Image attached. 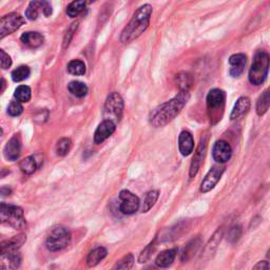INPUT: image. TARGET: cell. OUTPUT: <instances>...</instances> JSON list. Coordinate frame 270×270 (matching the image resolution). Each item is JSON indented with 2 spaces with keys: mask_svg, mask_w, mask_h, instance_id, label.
<instances>
[{
  "mask_svg": "<svg viewBox=\"0 0 270 270\" xmlns=\"http://www.w3.org/2000/svg\"><path fill=\"white\" fill-rule=\"evenodd\" d=\"M190 100V92L180 90L170 101L160 105L150 113V124L154 128H162L177 119Z\"/></svg>",
  "mask_w": 270,
  "mask_h": 270,
  "instance_id": "obj_1",
  "label": "cell"
},
{
  "mask_svg": "<svg viewBox=\"0 0 270 270\" xmlns=\"http://www.w3.org/2000/svg\"><path fill=\"white\" fill-rule=\"evenodd\" d=\"M152 12L153 10L150 5H144L137 10L128 26L122 32L121 42L123 44L132 43L148 29Z\"/></svg>",
  "mask_w": 270,
  "mask_h": 270,
  "instance_id": "obj_2",
  "label": "cell"
},
{
  "mask_svg": "<svg viewBox=\"0 0 270 270\" xmlns=\"http://www.w3.org/2000/svg\"><path fill=\"white\" fill-rule=\"evenodd\" d=\"M270 70V54L265 50H258L249 69L248 81L253 86H262L268 77Z\"/></svg>",
  "mask_w": 270,
  "mask_h": 270,
  "instance_id": "obj_3",
  "label": "cell"
},
{
  "mask_svg": "<svg viewBox=\"0 0 270 270\" xmlns=\"http://www.w3.org/2000/svg\"><path fill=\"white\" fill-rule=\"evenodd\" d=\"M226 104V93L222 89H211L206 98L208 118L211 125L218 124L224 115Z\"/></svg>",
  "mask_w": 270,
  "mask_h": 270,
  "instance_id": "obj_4",
  "label": "cell"
},
{
  "mask_svg": "<svg viewBox=\"0 0 270 270\" xmlns=\"http://www.w3.org/2000/svg\"><path fill=\"white\" fill-rule=\"evenodd\" d=\"M0 214H2V222L7 223L14 229L22 230L27 227V222L25 219L23 208L15 205L3 203L2 212H0Z\"/></svg>",
  "mask_w": 270,
  "mask_h": 270,
  "instance_id": "obj_5",
  "label": "cell"
},
{
  "mask_svg": "<svg viewBox=\"0 0 270 270\" xmlns=\"http://www.w3.org/2000/svg\"><path fill=\"white\" fill-rule=\"evenodd\" d=\"M124 112V100L118 92L111 93L105 103L104 118L118 124L121 122Z\"/></svg>",
  "mask_w": 270,
  "mask_h": 270,
  "instance_id": "obj_6",
  "label": "cell"
},
{
  "mask_svg": "<svg viewBox=\"0 0 270 270\" xmlns=\"http://www.w3.org/2000/svg\"><path fill=\"white\" fill-rule=\"evenodd\" d=\"M71 242V233L66 227L54 228L47 238V248L51 252H60Z\"/></svg>",
  "mask_w": 270,
  "mask_h": 270,
  "instance_id": "obj_7",
  "label": "cell"
},
{
  "mask_svg": "<svg viewBox=\"0 0 270 270\" xmlns=\"http://www.w3.org/2000/svg\"><path fill=\"white\" fill-rule=\"evenodd\" d=\"M26 23L25 18L17 13H10L5 15L0 22V38L14 33Z\"/></svg>",
  "mask_w": 270,
  "mask_h": 270,
  "instance_id": "obj_8",
  "label": "cell"
},
{
  "mask_svg": "<svg viewBox=\"0 0 270 270\" xmlns=\"http://www.w3.org/2000/svg\"><path fill=\"white\" fill-rule=\"evenodd\" d=\"M208 143H209V135L208 132H206L200 140V144L196 150L195 157L192 159L191 165H190V170H189V177L190 179L195 178L204 162V159L206 157V152L208 148Z\"/></svg>",
  "mask_w": 270,
  "mask_h": 270,
  "instance_id": "obj_9",
  "label": "cell"
},
{
  "mask_svg": "<svg viewBox=\"0 0 270 270\" xmlns=\"http://www.w3.org/2000/svg\"><path fill=\"white\" fill-rule=\"evenodd\" d=\"M225 169H226L225 166H223L222 164L216 165L210 168V170L207 172V175L205 176L200 186V191L202 194H207V192L211 191L218 185L222 176L224 175Z\"/></svg>",
  "mask_w": 270,
  "mask_h": 270,
  "instance_id": "obj_10",
  "label": "cell"
},
{
  "mask_svg": "<svg viewBox=\"0 0 270 270\" xmlns=\"http://www.w3.org/2000/svg\"><path fill=\"white\" fill-rule=\"evenodd\" d=\"M120 199L122 201L120 209L124 215H133L139 211L141 207L140 199L129 190L121 191Z\"/></svg>",
  "mask_w": 270,
  "mask_h": 270,
  "instance_id": "obj_11",
  "label": "cell"
},
{
  "mask_svg": "<svg viewBox=\"0 0 270 270\" xmlns=\"http://www.w3.org/2000/svg\"><path fill=\"white\" fill-rule=\"evenodd\" d=\"M41 13L47 17L52 14V6L48 0H33L31 2L26 10V17L30 21H36Z\"/></svg>",
  "mask_w": 270,
  "mask_h": 270,
  "instance_id": "obj_12",
  "label": "cell"
},
{
  "mask_svg": "<svg viewBox=\"0 0 270 270\" xmlns=\"http://www.w3.org/2000/svg\"><path fill=\"white\" fill-rule=\"evenodd\" d=\"M233 156V148L231 146L223 140L216 142L212 148V158L218 164H225L227 163Z\"/></svg>",
  "mask_w": 270,
  "mask_h": 270,
  "instance_id": "obj_13",
  "label": "cell"
},
{
  "mask_svg": "<svg viewBox=\"0 0 270 270\" xmlns=\"http://www.w3.org/2000/svg\"><path fill=\"white\" fill-rule=\"evenodd\" d=\"M229 75L234 79L240 77L246 68L247 65V56L243 53H237L229 57Z\"/></svg>",
  "mask_w": 270,
  "mask_h": 270,
  "instance_id": "obj_14",
  "label": "cell"
},
{
  "mask_svg": "<svg viewBox=\"0 0 270 270\" xmlns=\"http://www.w3.org/2000/svg\"><path fill=\"white\" fill-rule=\"evenodd\" d=\"M115 129H117V124L112 121L105 120L103 121L98 129H96L94 133V142L95 144H102L106 140H108L111 135L115 132Z\"/></svg>",
  "mask_w": 270,
  "mask_h": 270,
  "instance_id": "obj_15",
  "label": "cell"
},
{
  "mask_svg": "<svg viewBox=\"0 0 270 270\" xmlns=\"http://www.w3.org/2000/svg\"><path fill=\"white\" fill-rule=\"evenodd\" d=\"M223 237H224V229H223V227H220L214 234V236L210 238V240L208 241L206 246L204 247V250H203L202 256H201L202 260H209L212 256L215 255Z\"/></svg>",
  "mask_w": 270,
  "mask_h": 270,
  "instance_id": "obj_16",
  "label": "cell"
},
{
  "mask_svg": "<svg viewBox=\"0 0 270 270\" xmlns=\"http://www.w3.org/2000/svg\"><path fill=\"white\" fill-rule=\"evenodd\" d=\"M250 107H252V101H250V99L247 98V96H241L235 104L233 111H231L230 120L237 121L242 119L249 112Z\"/></svg>",
  "mask_w": 270,
  "mask_h": 270,
  "instance_id": "obj_17",
  "label": "cell"
},
{
  "mask_svg": "<svg viewBox=\"0 0 270 270\" xmlns=\"http://www.w3.org/2000/svg\"><path fill=\"white\" fill-rule=\"evenodd\" d=\"M179 150L183 157H189L195 150V140L189 131H182L179 135Z\"/></svg>",
  "mask_w": 270,
  "mask_h": 270,
  "instance_id": "obj_18",
  "label": "cell"
},
{
  "mask_svg": "<svg viewBox=\"0 0 270 270\" xmlns=\"http://www.w3.org/2000/svg\"><path fill=\"white\" fill-rule=\"evenodd\" d=\"M4 152H5V157L9 161L11 162L17 161L19 157H21V152H22V142L19 137H17V135L13 137L6 145Z\"/></svg>",
  "mask_w": 270,
  "mask_h": 270,
  "instance_id": "obj_19",
  "label": "cell"
},
{
  "mask_svg": "<svg viewBox=\"0 0 270 270\" xmlns=\"http://www.w3.org/2000/svg\"><path fill=\"white\" fill-rule=\"evenodd\" d=\"M22 255L18 253V250L15 252L2 254V268L3 269H17L22 264Z\"/></svg>",
  "mask_w": 270,
  "mask_h": 270,
  "instance_id": "obj_20",
  "label": "cell"
},
{
  "mask_svg": "<svg viewBox=\"0 0 270 270\" xmlns=\"http://www.w3.org/2000/svg\"><path fill=\"white\" fill-rule=\"evenodd\" d=\"M178 255V249L172 248V249H167L162 252L156 259V265L161 268H166L169 267L173 262H175L176 258Z\"/></svg>",
  "mask_w": 270,
  "mask_h": 270,
  "instance_id": "obj_21",
  "label": "cell"
},
{
  "mask_svg": "<svg viewBox=\"0 0 270 270\" xmlns=\"http://www.w3.org/2000/svg\"><path fill=\"white\" fill-rule=\"evenodd\" d=\"M269 108H270V86L260 95V98L257 101L256 112L258 117L260 118L264 117V115L268 112Z\"/></svg>",
  "mask_w": 270,
  "mask_h": 270,
  "instance_id": "obj_22",
  "label": "cell"
},
{
  "mask_svg": "<svg viewBox=\"0 0 270 270\" xmlns=\"http://www.w3.org/2000/svg\"><path fill=\"white\" fill-rule=\"evenodd\" d=\"M27 241L26 236L21 235V236H16L8 241H5L2 243V254H7L11 252H15V250H18L21 248L25 242Z\"/></svg>",
  "mask_w": 270,
  "mask_h": 270,
  "instance_id": "obj_23",
  "label": "cell"
},
{
  "mask_svg": "<svg viewBox=\"0 0 270 270\" xmlns=\"http://www.w3.org/2000/svg\"><path fill=\"white\" fill-rule=\"evenodd\" d=\"M22 42L30 48H38L44 44V36L38 32H27L21 37Z\"/></svg>",
  "mask_w": 270,
  "mask_h": 270,
  "instance_id": "obj_24",
  "label": "cell"
},
{
  "mask_svg": "<svg viewBox=\"0 0 270 270\" xmlns=\"http://www.w3.org/2000/svg\"><path fill=\"white\" fill-rule=\"evenodd\" d=\"M202 244L201 238H196L192 239L184 248L183 253H182V262H187L189 261L192 257L196 255V253L199 250L200 246Z\"/></svg>",
  "mask_w": 270,
  "mask_h": 270,
  "instance_id": "obj_25",
  "label": "cell"
},
{
  "mask_svg": "<svg viewBox=\"0 0 270 270\" xmlns=\"http://www.w3.org/2000/svg\"><path fill=\"white\" fill-rule=\"evenodd\" d=\"M107 249L105 247H98L93 249L92 252L88 255L87 258V264L89 267H94L98 264H100V262H102L106 257H107Z\"/></svg>",
  "mask_w": 270,
  "mask_h": 270,
  "instance_id": "obj_26",
  "label": "cell"
},
{
  "mask_svg": "<svg viewBox=\"0 0 270 270\" xmlns=\"http://www.w3.org/2000/svg\"><path fill=\"white\" fill-rule=\"evenodd\" d=\"M41 165L42 164L36 160V157L33 156V157H28L25 160H23L19 167H21L22 171L25 172L26 175H32V173H34L37 170V168L41 167Z\"/></svg>",
  "mask_w": 270,
  "mask_h": 270,
  "instance_id": "obj_27",
  "label": "cell"
},
{
  "mask_svg": "<svg viewBox=\"0 0 270 270\" xmlns=\"http://www.w3.org/2000/svg\"><path fill=\"white\" fill-rule=\"evenodd\" d=\"M68 89L71 94H73L76 98H85V96L88 94V87L86 84L82 82H71L68 85Z\"/></svg>",
  "mask_w": 270,
  "mask_h": 270,
  "instance_id": "obj_28",
  "label": "cell"
},
{
  "mask_svg": "<svg viewBox=\"0 0 270 270\" xmlns=\"http://www.w3.org/2000/svg\"><path fill=\"white\" fill-rule=\"evenodd\" d=\"M160 198V191L159 190H151L145 197L143 206H142V212H148L156 203L158 202Z\"/></svg>",
  "mask_w": 270,
  "mask_h": 270,
  "instance_id": "obj_29",
  "label": "cell"
},
{
  "mask_svg": "<svg viewBox=\"0 0 270 270\" xmlns=\"http://www.w3.org/2000/svg\"><path fill=\"white\" fill-rule=\"evenodd\" d=\"M86 7V0H73L67 8V14L69 17L74 18L79 16Z\"/></svg>",
  "mask_w": 270,
  "mask_h": 270,
  "instance_id": "obj_30",
  "label": "cell"
},
{
  "mask_svg": "<svg viewBox=\"0 0 270 270\" xmlns=\"http://www.w3.org/2000/svg\"><path fill=\"white\" fill-rule=\"evenodd\" d=\"M177 83L180 90L190 91V88L194 85V79L189 73L182 72L177 75Z\"/></svg>",
  "mask_w": 270,
  "mask_h": 270,
  "instance_id": "obj_31",
  "label": "cell"
},
{
  "mask_svg": "<svg viewBox=\"0 0 270 270\" xmlns=\"http://www.w3.org/2000/svg\"><path fill=\"white\" fill-rule=\"evenodd\" d=\"M67 70L72 75L82 76L86 73V65L84 62H82L80 60H74L68 64Z\"/></svg>",
  "mask_w": 270,
  "mask_h": 270,
  "instance_id": "obj_32",
  "label": "cell"
},
{
  "mask_svg": "<svg viewBox=\"0 0 270 270\" xmlns=\"http://www.w3.org/2000/svg\"><path fill=\"white\" fill-rule=\"evenodd\" d=\"M157 247H158V238L154 239L141 253V255L139 257V262L143 264V263H146L147 261H149L151 259V257L153 256L154 252H156Z\"/></svg>",
  "mask_w": 270,
  "mask_h": 270,
  "instance_id": "obj_33",
  "label": "cell"
},
{
  "mask_svg": "<svg viewBox=\"0 0 270 270\" xmlns=\"http://www.w3.org/2000/svg\"><path fill=\"white\" fill-rule=\"evenodd\" d=\"M15 99L21 103H29L31 100V89L28 86H19L14 93Z\"/></svg>",
  "mask_w": 270,
  "mask_h": 270,
  "instance_id": "obj_34",
  "label": "cell"
},
{
  "mask_svg": "<svg viewBox=\"0 0 270 270\" xmlns=\"http://www.w3.org/2000/svg\"><path fill=\"white\" fill-rule=\"evenodd\" d=\"M31 74V70L27 66H21L12 72V80L16 83L27 80Z\"/></svg>",
  "mask_w": 270,
  "mask_h": 270,
  "instance_id": "obj_35",
  "label": "cell"
},
{
  "mask_svg": "<svg viewBox=\"0 0 270 270\" xmlns=\"http://www.w3.org/2000/svg\"><path fill=\"white\" fill-rule=\"evenodd\" d=\"M243 235V229L242 226L240 225H235L231 228H229L228 233H227V241L231 244H236L238 243V241L241 239Z\"/></svg>",
  "mask_w": 270,
  "mask_h": 270,
  "instance_id": "obj_36",
  "label": "cell"
},
{
  "mask_svg": "<svg viewBox=\"0 0 270 270\" xmlns=\"http://www.w3.org/2000/svg\"><path fill=\"white\" fill-rule=\"evenodd\" d=\"M71 147H72L71 140L67 139V138H64V139L60 140L59 143H57V145H56V152H57V154H59L60 157H65L69 153Z\"/></svg>",
  "mask_w": 270,
  "mask_h": 270,
  "instance_id": "obj_37",
  "label": "cell"
},
{
  "mask_svg": "<svg viewBox=\"0 0 270 270\" xmlns=\"http://www.w3.org/2000/svg\"><path fill=\"white\" fill-rule=\"evenodd\" d=\"M133 264H134V256L132 254H128L114 266V269H131L133 267Z\"/></svg>",
  "mask_w": 270,
  "mask_h": 270,
  "instance_id": "obj_38",
  "label": "cell"
},
{
  "mask_svg": "<svg viewBox=\"0 0 270 270\" xmlns=\"http://www.w3.org/2000/svg\"><path fill=\"white\" fill-rule=\"evenodd\" d=\"M24 112V107L22 105L21 102H12L9 105L8 108V113L11 115V117H18V115H21Z\"/></svg>",
  "mask_w": 270,
  "mask_h": 270,
  "instance_id": "obj_39",
  "label": "cell"
},
{
  "mask_svg": "<svg viewBox=\"0 0 270 270\" xmlns=\"http://www.w3.org/2000/svg\"><path fill=\"white\" fill-rule=\"evenodd\" d=\"M0 53H2V68L4 70H7L12 66V60L10 55L7 54L4 50H0Z\"/></svg>",
  "mask_w": 270,
  "mask_h": 270,
  "instance_id": "obj_40",
  "label": "cell"
},
{
  "mask_svg": "<svg viewBox=\"0 0 270 270\" xmlns=\"http://www.w3.org/2000/svg\"><path fill=\"white\" fill-rule=\"evenodd\" d=\"M254 269H270V264L268 261H260L254 266Z\"/></svg>",
  "mask_w": 270,
  "mask_h": 270,
  "instance_id": "obj_41",
  "label": "cell"
},
{
  "mask_svg": "<svg viewBox=\"0 0 270 270\" xmlns=\"http://www.w3.org/2000/svg\"><path fill=\"white\" fill-rule=\"evenodd\" d=\"M262 222V218L260 216H256L255 218H253V220L250 221V224H249V228H256L258 227Z\"/></svg>",
  "mask_w": 270,
  "mask_h": 270,
  "instance_id": "obj_42",
  "label": "cell"
},
{
  "mask_svg": "<svg viewBox=\"0 0 270 270\" xmlns=\"http://www.w3.org/2000/svg\"><path fill=\"white\" fill-rule=\"evenodd\" d=\"M266 259H267V261L269 262V264H270V247H269V249L267 250V254H266Z\"/></svg>",
  "mask_w": 270,
  "mask_h": 270,
  "instance_id": "obj_43",
  "label": "cell"
},
{
  "mask_svg": "<svg viewBox=\"0 0 270 270\" xmlns=\"http://www.w3.org/2000/svg\"><path fill=\"white\" fill-rule=\"evenodd\" d=\"M2 83H3V85H2V90H0V92H4V91H5V88H6V81L3 79V80H2Z\"/></svg>",
  "mask_w": 270,
  "mask_h": 270,
  "instance_id": "obj_44",
  "label": "cell"
},
{
  "mask_svg": "<svg viewBox=\"0 0 270 270\" xmlns=\"http://www.w3.org/2000/svg\"><path fill=\"white\" fill-rule=\"evenodd\" d=\"M92 2H94V0H92Z\"/></svg>",
  "mask_w": 270,
  "mask_h": 270,
  "instance_id": "obj_45",
  "label": "cell"
}]
</instances>
